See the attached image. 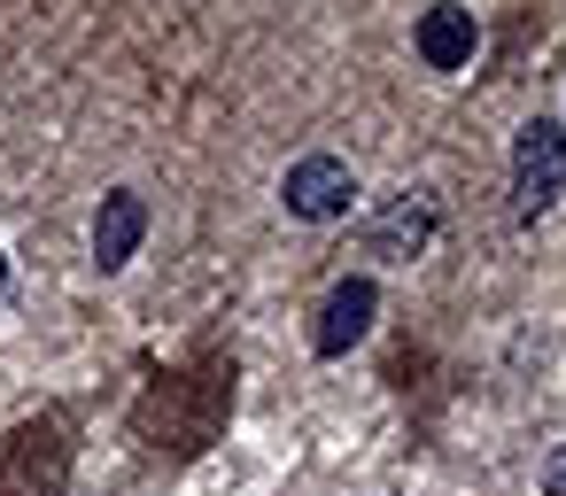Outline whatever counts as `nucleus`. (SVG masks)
<instances>
[{
  "instance_id": "0eeeda50",
  "label": "nucleus",
  "mask_w": 566,
  "mask_h": 496,
  "mask_svg": "<svg viewBox=\"0 0 566 496\" xmlns=\"http://www.w3.org/2000/svg\"><path fill=\"white\" fill-rule=\"evenodd\" d=\"M543 496H566V442H558L551 465H543Z\"/></svg>"
},
{
  "instance_id": "7ed1b4c3",
  "label": "nucleus",
  "mask_w": 566,
  "mask_h": 496,
  "mask_svg": "<svg viewBox=\"0 0 566 496\" xmlns=\"http://www.w3.org/2000/svg\"><path fill=\"white\" fill-rule=\"evenodd\" d=\"M434 225H442V218H434V202H427V194H396V202L365 225V249H373L380 264H411V256L434 241Z\"/></svg>"
},
{
  "instance_id": "f03ea898",
  "label": "nucleus",
  "mask_w": 566,
  "mask_h": 496,
  "mask_svg": "<svg viewBox=\"0 0 566 496\" xmlns=\"http://www.w3.org/2000/svg\"><path fill=\"white\" fill-rule=\"evenodd\" d=\"M280 202H287V218H303V225H334V218H349L357 179H349L342 156H303V163H287Z\"/></svg>"
},
{
  "instance_id": "39448f33",
  "label": "nucleus",
  "mask_w": 566,
  "mask_h": 496,
  "mask_svg": "<svg viewBox=\"0 0 566 496\" xmlns=\"http://www.w3.org/2000/svg\"><path fill=\"white\" fill-rule=\"evenodd\" d=\"M473 48H481V24H473L465 0H434V9L419 17V63L427 71H465Z\"/></svg>"
},
{
  "instance_id": "20e7f679",
  "label": "nucleus",
  "mask_w": 566,
  "mask_h": 496,
  "mask_svg": "<svg viewBox=\"0 0 566 496\" xmlns=\"http://www.w3.org/2000/svg\"><path fill=\"white\" fill-rule=\"evenodd\" d=\"M373 310H380V287L357 272V279H342L326 303H318V326H311V349L318 357H342L349 341H365V326H373Z\"/></svg>"
},
{
  "instance_id": "f257e3e1",
  "label": "nucleus",
  "mask_w": 566,
  "mask_h": 496,
  "mask_svg": "<svg viewBox=\"0 0 566 496\" xmlns=\"http://www.w3.org/2000/svg\"><path fill=\"white\" fill-rule=\"evenodd\" d=\"M558 194H566V133L551 117H527L520 140H512V210L543 218Z\"/></svg>"
},
{
  "instance_id": "6e6552de",
  "label": "nucleus",
  "mask_w": 566,
  "mask_h": 496,
  "mask_svg": "<svg viewBox=\"0 0 566 496\" xmlns=\"http://www.w3.org/2000/svg\"><path fill=\"white\" fill-rule=\"evenodd\" d=\"M0 287H9V249H0Z\"/></svg>"
},
{
  "instance_id": "423d86ee",
  "label": "nucleus",
  "mask_w": 566,
  "mask_h": 496,
  "mask_svg": "<svg viewBox=\"0 0 566 496\" xmlns=\"http://www.w3.org/2000/svg\"><path fill=\"white\" fill-rule=\"evenodd\" d=\"M140 233H148V202H140L133 187L102 194V210H94V264H102V272H125V264L140 256Z\"/></svg>"
}]
</instances>
